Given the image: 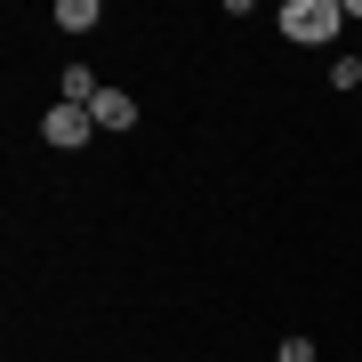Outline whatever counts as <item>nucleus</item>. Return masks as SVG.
<instances>
[{
    "mask_svg": "<svg viewBox=\"0 0 362 362\" xmlns=\"http://www.w3.org/2000/svg\"><path fill=\"white\" fill-rule=\"evenodd\" d=\"M57 89H65V105H97V89H105V81H97L89 65H65V81H57Z\"/></svg>",
    "mask_w": 362,
    "mask_h": 362,
    "instance_id": "4",
    "label": "nucleus"
},
{
    "mask_svg": "<svg viewBox=\"0 0 362 362\" xmlns=\"http://www.w3.org/2000/svg\"><path fill=\"white\" fill-rule=\"evenodd\" d=\"M274 362H314V338H282V346H274Z\"/></svg>",
    "mask_w": 362,
    "mask_h": 362,
    "instance_id": "7",
    "label": "nucleus"
},
{
    "mask_svg": "<svg viewBox=\"0 0 362 362\" xmlns=\"http://www.w3.org/2000/svg\"><path fill=\"white\" fill-rule=\"evenodd\" d=\"M89 121H97L105 137H113V129H129V121H137V97H121V89H97V105H89Z\"/></svg>",
    "mask_w": 362,
    "mask_h": 362,
    "instance_id": "3",
    "label": "nucleus"
},
{
    "mask_svg": "<svg viewBox=\"0 0 362 362\" xmlns=\"http://www.w3.org/2000/svg\"><path fill=\"white\" fill-rule=\"evenodd\" d=\"M330 89H362V57H338V65H330Z\"/></svg>",
    "mask_w": 362,
    "mask_h": 362,
    "instance_id": "6",
    "label": "nucleus"
},
{
    "mask_svg": "<svg viewBox=\"0 0 362 362\" xmlns=\"http://www.w3.org/2000/svg\"><path fill=\"white\" fill-rule=\"evenodd\" d=\"M97 137V121H89V105H65L57 97L49 113H40V145H49V153H81V145Z\"/></svg>",
    "mask_w": 362,
    "mask_h": 362,
    "instance_id": "2",
    "label": "nucleus"
},
{
    "mask_svg": "<svg viewBox=\"0 0 362 362\" xmlns=\"http://www.w3.org/2000/svg\"><path fill=\"white\" fill-rule=\"evenodd\" d=\"M97 16H105V8H97V0H57V25H65V33H89V25H97Z\"/></svg>",
    "mask_w": 362,
    "mask_h": 362,
    "instance_id": "5",
    "label": "nucleus"
},
{
    "mask_svg": "<svg viewBox=\"0 0 362 362\" xmlns=\"http://www.w3.org/2000/svg\"><path fill=\"white\" fill-rule=\"evenodd\" d=\"M274 25H282V40H298V49H322V40L346 33V0H282Z\"/></svg>",
    "mask_w": 362,
    "mask_h": 362,
    "instance_id": "1",
    "label": "nucleus"
}]
</instances>
